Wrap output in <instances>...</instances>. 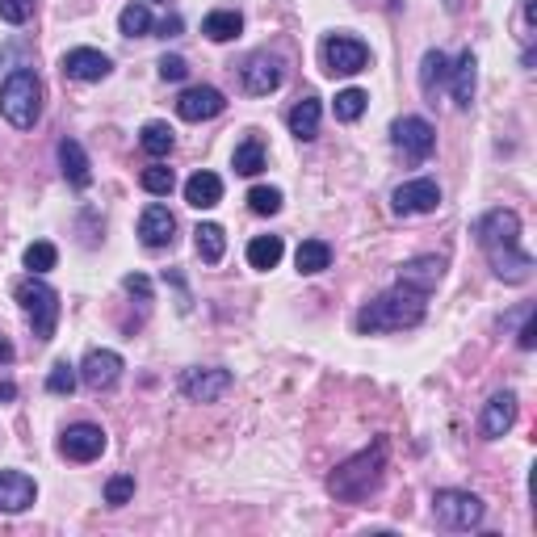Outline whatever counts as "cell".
Masks as SVG:
<instances>
[{"label":"cell","instance_id":"cell-9","mask_svg":"<svg viewBox=\"0 0 537 537\" xmlns=\"http://www.w3.org/2000/svg\"><path fill=\"white\" fill-rule=\"evenodd\" d=\"M231 391V370L223 365H210V370H189L181 378V395L189 403H219Z\"/></svg>","mask_w":537,"mask_h":537},{"label":"cell","instance_id":"cell-40","mask_svg":"<svg viewBox=\"0 0 537 537\" xmlns=\"http://www.w3.org/2000/svg\"><path fill=\"white\" fill-rule=\"evenodd\" d=\"M122 290H126V294H139L143 303H152V282H147L143 273H131V277H122Z\"/></svg>","mask_w":537,"mask_h":537},{"label":"cell","instance_id":"cell-23","mask_svg":"<svg viewBox=\"0 0 537 537\" xmlns=\"http://www.w3.org/2000/svg\"><path fill=\"white\" fill-rule=\"evenodd\" d=\"M319 118H324V110H319V97H303L294 105V110L286 114V122H290V135L294 139H315L319 135Z\"/></svg>","mask_w":537,"mask_h":537},{"label":"cell","instance_id":"cell-39","mask_svg":"<svg viewBox=\"0 0 537 537\" xmlns=\"http://www.w3.org/2000/svg\"><path fill=\"white\" fill-rule=\"evenodd\" d=\"M160 76H164V80H185V76H189V63H185L181 55H164V59H160Z\"/></svg>","mask_w":537,"mask_h":537},{"label":"cell","instance_id":"cell-38","mask_svg":"<svg viewBox=\"0 0 537 537\" xmlns=\"http://www.w3.org/2000/svg\"><path fill=\"white\" fill-rule=\"evenodd\" d=\"M135 496V479L131 475H114L110 483H105V504H126V500H131Z\"/></svg>","mask_w":537,"mask_h":537},{"label":"cell","instance_id":"cell-12","mask_svg":"<svg viewBox=\"0 0 537 537\" xmlns=\"http://www.w3.org/2000/svg\"><path fill=\"white\" fill-rule=\"evenodd\" d=\"M59 454L68 462H97L105 454V433L97 424H72L68 433L59 437Z\"/></svg>","mask_w":537,"mask_h":537},{"label":"cell","instance_id":"cell-31","mask_svg":"<svg viewBox=\"0 0 537 537\" xmlns=\"http://www.w3.org/2000/svg\"><path fill=\"white\" fill-rule=\"evenodd\" d=\"M235 173L240 177H256L265 168V147H261V139H244L240 147H235Z\"/></svg>","mask_w":537,"mask_h":537},{"label":"cell","instance_id":"cell-36","mask_svg":"<svg viewBox=\"0 0 537 537\" xmlns=\"http://www.w3.org/2000/svg\"><path fill=\"white\" fill-rule=\"evenodd\" d=\"M248 206H252V214H277V210H282V189L256 185V189L248 193Z\"/></svg>","mask_w":537,"mask_h":537},{"label":"cell","instance_id":"cell-29","mask_svg":"<svg viewBox=\"0 0 537 537\" xmlns=\"http://www.w3.org/2000/svg\"><path fill=\"white\" fill-rule=\"evenodd\" d=\"M294 265H298V273H324L328 265H332V248L324 244V240H303L298 244V252H294Z\"/></svg>","mask_w":537,"mask_h":537},{"label":"cell","instance_id":"cell-25","mask_svg":"<svg viewBox=\"0 0 537 537\" xmlns=\"http://www.w3.org/2000/svg\"><path fill=\"white\" fill-rule=\"evenodd\" d=\"M240 30H244V17L235 13V9H214L202 21V34L210 42H231V38H240Z\"/></svg>","mask_w":537,"mask_h":537},{"label":"cell","instance_id":"cell-24","mask_svg":"<svg viewBox=\"0 0 537 537\" xmlns=\"http://www.w3.org/2000/svg\"><path fill=\"white\" fill-rule=\"evenodd\" d=\"M445 80H449V59L441 51H428L420 63V93L437 105V93L445 89Z\"/></svg>","mask_w":537,"mask_h":537},{"label":"cell","instance_id":"cell-22","mask_svg":"<svg viewBox=\"0 0 537 537\" xmlns=\"http://www.w3.org/2000/svg\"><path fill=\"white\" fill-rule=\"evenodd\" d=\"M185 202L193 210H214V206L223 202V181L214 177V173H206V168H198V173L185 181Z\"/></svg>","mask_w":537,"mask_h":537},{"label":"cell","instance_id":"cell-13","mask_svg":"<svg viewBox=\"0 0 537 537\" xmlns=\"http://www.w3.org/2000/svg\"><path fill=\"white\" fill-rule=\"evenodd\" d=\"M227 110V97L214 89V84H193L177 97V114L185 122H206V118H219Z\"/></svg>","mask_w":537,"mask_h":537},{"label":"cell","instance_id":"cell-41","mask_svg":"<svg viewBox=\"0 0 537 537\" xmlns=\"http://www.w3.org/2000/svg\"><path fill=\"white\" fill-rule=\"evenodd\" d=\"M533 332H537V324H533V311H525V328H521V349H533Z\"/></svg>","mask_w":537,"mask_h":537},{"label":"cell","instance_id":"cell-2","mask_svg":"<svg viewBox=\"0 0 537 537\" xmlns=\"http://www.w3.org/2000/svg\"><path fill=\"white\" fill-rule=\"evenodd\" d=\"M428 303V294H420V290H412V286H399L395 282V290H386V294H378L374 303H365L361 311H357V332L361 336H374V332H403V328H416V324H424V307Z\"/></svg>","mask_w":537,"mask_h":537},{"label":"cell","instance_id":"cell-11","mask_svg":"<svg viewBox=\"0 0 537 537\" xmlns=\"http://www.w3.org/2000/svg\"><path fill=\"white\" fill-rule=\"evenodd\" d=\"M391 206H395V214H433V210L441 206V185L428 181V177L403 181V185L391 193Z\"/></svg>","mask_w":537,"mask_h":537},{"label":"cell","instance_id":"cell-34","mask_svg":"<svg viewBox=\"0 0 537 537\" xmlns=\"http://www.w3.org/2000/svg\"><path fill=\"white\" fill-rule=\"evenodd\" d=\"M365 105H370V97H365L361 89H345V93H336V105H332V110H336L340 122H357V118L365 114Z\"/></svg>","mask_w":537,"mask_h":537},{"label":"cell","instance_id":"cell-37","mask_svg":"<svg viewBox=\"0 0 537 537\" xmlns=\"http://www.w3.org/2000/svg\"><path fill=\"white\" fill-rule=\"evenodd\" d=\"M34 13V0H0V21H9V26H26Z\"/></svg>","mask_w":537,"mask_h":537},{"label":"cell","instance_id":"cell-19","mask_svg":"<svg viewBox=\"0 0 537 537\" xmlns=\"http://www.w3.org/2000/svg\"><path fill=\"white\" fill-rule=\"evenodd\" d=\"M441 273H445V261H441V256H416V261L399 265V286H412V290L428 294V290H437Z\"/></svg>","mask_w":537,"mask_h":537},{"label":"cell","instance_id":"cell-21","mask_svg":"<svg viewBox=\"0 0 537 537\" xmlns=\"http://www.w3.org/2000/svg\"><path fill=\"white\" fill-rule=\"evenodd\" d=\"M59 168L72 189H89L93 168H89V156H84V147L76 139H59Z\"/></svg>","mask_w":537,"mask_h":537},{"label":"cell","instance_id":"cell-44","mask_svg":"<svg viewBox=\"0 0 537 537\" xmlns=\"http://www.w3.org/2000/svg\"><path fill=\"white\" fill-rule=\"evenodd\" d=\"M0 399H5V403L17 399V386H13V382H0Z\"/></svg>","mask_w":537,"mask_h":537},{"label":"cell","instance_id":"cell-45","mask_svg":"<svg viewBox=\"0 0 537 537\" xmlns=\"http://www.w3.org/2000/svg\"><path fill=\"white\" fill-rule=\"evenodd\" d=\"M445 9H449V13H458V9H462V0H445Z\"/></svg>","mask_w":537,"mask_h":537},{"label":"cell","instance_id":"cell-3","mask_svg":"<svg viewBox=\"0 0 537 537\" xmlns=\"http://www.w3.org/2000/svg\"><path fill=\"white\" fill-rule=\"evenodd\" d=\"M386 454H391V445H386V437H378L370 449H361V454H353L349 462H340L332 475H328V491L340 500V504H361L370 500L382 475H386Z\"/></svg>","mask_w":537,"mask_h":537},{"label":"cell","instance_id":"cell-6","mask_svg":"<svg viewBox=\"0 0 537 537\" xmlns=\"http://www.w3.org/2000/svg\"><path fill=\"white\" fill-rule=\"evenodd\" d=\"M483 500L470 496V491H458V487H441L433 496V521L441 529H475L483 521Z\"/></svg>","mask_w":537,"mask_h":537},{"label":"cell","instance_id":"cell-43","mask_svg":"<svg viewBox=\"0 0 537 537\" xmlns=\"http://www.w3.org/2000/svg\"><path fill=\"white\" fill-rule=\"evenodd\" d=\"M9 361H13V345H9L5 336H0V365H9Z\"/></svg>","mask_w":537,"mask_h":537},{"label":"cell","instance_id":"cell-26","mask_svg":"<svg viewBox=\"0 0 537 537\" xmlns=\"http://www.w3.org/2000/svg\"><path fill=\"white\" fill-rule=\"evenodd\" d=\"M282 252H286L282 235H256V240L248 244V265L269 273V269H277V261H282Z\"/></svg>","mask_w":537,"mask_h":537},{"label":"cell","instance_id":"cell-20","mask_svg":"<svg viewBox=\"0 0 537 537\" xmlns=\"http://www.w3.org/2000/svg\"><path fill=\"white\" fill-rule=\"evenodd\" d=\"M449 80H454V105L458 110H470V101H475V84H479V59L475 51H462L458 63L449 68Z\"/></svg>","mask_w":537,"mask_h":537},{"label":"cell","instance_id":"cell-10","mask_svg":"<svg viewBox=\"0 0 537 537\" xmlns=\"http://www.w3.org/2000/svg\"><path fill=\"white\" fill-rule=\"evenodd\" d=\"M118 378H122V357L114 349H93L89 357L80 361V382L89 386V391H97V395L114 391Z\"/></svg>","mask_w":537,"mask_h":537},{"label":"cell","instance_id":"cell-17","mask_svg":"<svg viewBox=\"0 0 537 537\" xmlns=\"http://www.w3.org/2000/svg\"><path fill=\"white\" fill-rule=\"evenodd\" d=\"M512 424H517V395H512V391L491 395L487 407H483V416H479V433L487 441H500Z\"/></svg>","mask_w":537,"mask_h":537},{"label":"cell","instance_id":"cell-27","mask_svg":"<svg viewBox=\"0 0 537 537\" xmlns=\"http://www.w3.org/2000/svg\"><path fill=\"white\" fill-rule=\"evenodd\" d=\"M193 248H198V256L206 265H219L223 252H227V235L219 223H202L198 231H193Z\"/></svg>","mask_w":537,"mask_h":537},{"label":"cell","instance_id":"cell-42","mask_svg":"<svg viewBox=\"0 0 537 537\" xmlns=\"http://www.w3.org/2000/svg\"><path fill=\"white\" fill-rule=\"evenodd\" d=\"M177 30H181V17H164V21H160V34H164V38H173Z\"/></svg>","mask_w":537,"mask_h":537},{"label":"cell","instance_id":"cell-14","mask_svg":"<svg viewBox=\"0 0 537 537\" xmlns=\"http://www.w3.org/2000/svg\"><path fill=\"white\" fill-rule=\"evenodd\" d=\"M63 76L68 80H80V84H97V80H105L114 72V63H110V55H101V51H93V47H72L68 55H63Z\"/></svg>","mask_w":537,"mask_h":537},{"label":"cell","instance_id":"cell-35","mask_svg":"<svg viewBox=\"0 0 537 537\" xmlns=\"http://www.w3.org/2000/svg\"><path fill=\"white\" fill-rule=\"evenodd\" d=\"M76 382H80V370L68 361H55V370L47 374V391L51 395H72L76 391Z\"/></svg>","mask_w":537,"mask_h":537},{"label":"cell","instance_id":"cell-16","mask_svg":"<svg viewBox=\"0 0 537 537\" xmlns=\"http://www.w3.org/2000/svg\"><path fill=\"white\" fill-rule=\"evenodd\" d=\"M38 500V487L30 475H21V470H0V512L5 517H17V512L34 508Z\"/></svg>","mask_w":537,"mask_h":537},{"label":"cell","instance_id":"cell-32","mask_svg":"<svg viewBox=\"0 0 537 537\" xmlns=\"http://www.w3.org/2000/svg\"><path fill=\"white\" fill-rule=\"evenodd\" d=\"M139 185L152 193V198H168V193L177 189V177H173V168H164V164H147L139 173Z\"/></svg>","mask_w":537,"mask_h":537},{"label":"cell","instance_id":"cell-15","mask_svg":"<svg viewBox=\"0 0 537 537\" xmlns=\"http://www.w3.org/2000/svg\"><path fill=\"white\" fill-rule=\"evenodd\" d=\"M282 63L273 55H248V63L240 68V80H244V93L252 97H269L273 89H282Z\"/></svg>","mask_w":537,"mask_h":537},{"label":"cell","instance_id":"cell-1","mask_svg":"<svg viewBox=\"0 0 537 537\" xmlns=\"http://www.w3.org/2000/svg\"><path fill=\"white\" fill-rule=\"evenodd\" d=\"M475 235H479V248L487 252V265L500 282H512L521 286L529 282L533 273V256L521 248V214L517 210H487L483 219L475 223Z\"/></svg>","mask_w":537,"mask_h":537},{"label":"cell","instance_id":"cell-28","mask_svg":"<svg viewBox=\"0 0 537 537\" xmlns=\"http://www.w3.org/2000/svg\"><path fill=\"white\" fill-rule=\"evenodd\" d=\"M173 143L177 139H173V126H168V122H147L143 131H139V147L152 160H164L168 152H173Z\"/></svg>","mask_w":537,"mask_h":537},{"label":"cell","instance_id":"cell-33","mask_svg":"<svg viewBox=\"0 0 537 537\" xmlns=\"http://www.w3.org/2000/svg\"><path fill=\"white\" fill-rule=\"evenodd\" d=\"M55 265H59V248H55L51 240H38V244L26 248V269H30V273L42 277V273H51Z\"/></svg>","mask_w":537,"mask_h":537},{"label":"cell","instance_id":"cell-18","mask_svg":"<svg viewBox=\"0 0 537 537\" xmlns=\"http://www.w3.org/2000/svg\"><path fill=\"white\" fill-rule=\"evenodd\" d=\"M173 235H177V219H173V210L152 202L143 214H139V240L147 248H168L173 244Z\"/></svg>","mask_w":537,"mask_h":537},{"label":"cell","instance_id":"cell-5","mask_svg":"<svg viewBox=\"0 0 537 537\" xmlns=\"http://www.w3.org/2000/svg\"><path fill=\"white\" fill-rule=\"evenodd\" d=\"M17 303H21V311H26V319H30V328H34V340L38 345H47V340L55 336V328H59V294L42 282L38 273H30V277H21L17 282Z\"/></svg>","mask_w":537,"mask_h":537},{"label":"cell","instance_id":"cell-8","mask_svg":"<svg viewBox=\"0 0 537 537\" xmlns=\"http://www.w3.org/2000/svg\"><path fill=\"white\" fill-rule=\"evenodd\" d=\"M370 63V47L353 34H328L324 38V68L332 76H357Z\"/></svg>","mask_w":537,"mask_h":537},{"label":"cell","instance_id":"cell-7","mask_svg":"<svg viewBox=\"0 0 537 537\" xmlns=\"http://www.w3.org/2000/svg\"><path fill=\"white\" fill-rule=\"evenodd\" d=\"M391 143H395V152L407 164H424L428 156L437 152V131H433V122H428V118L407 114V118H399L391 126Z\"/></svg>","mask_w":537,"mask_h":537},{"label":"cell","instance_id":"cell-30","mask_svg":"<svg viewBox=\"0 0 537 537\" xmlns=\"http://www.w3.org/2000/svg\"><path fill=\"white\" fill-rule=\"evenodd\" d=\"M118 30L126 38H143L147 30H152V9H147V0H131V5L118 13Z\"/></svg>","mask_w":537,"mask_h":537},{"label":"cell","instance_id":"cell-4","mask_svg":"<svg viewBox=\"0 0 537 537\" xmlns=\"http://www.w3.org/2000/svg\"><path fill=\"white\" fill-rule=\"evenodd\" d=\"M0 114L17 131H34L42 118V80L30 68L9 72V80L0 84Z\"/></svg>","mask_w":537,"mask_h":537}]
</instances>
